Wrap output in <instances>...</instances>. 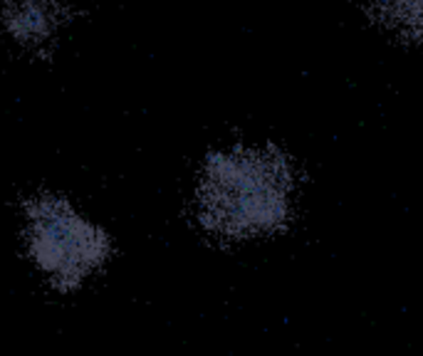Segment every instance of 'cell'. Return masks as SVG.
<instances>
[{
    "label": "cell",
    "instance_id": "obj_3",
    "mask_svg": "<svg viewBox=\"0 0 423 356\" xmlns=\"http://www.w3.org/2000/svg\"><path fill=\"white\" fill-rule=\"evenodd\" d=\"M0 22L15 42L37 50L60 35L67 13L62 0H6Z\"/></svg>",
    "mask_w": 423,
    "mask_h": 356
},
{
    "label": "cell",
    "instance_id": "obj_4",
    "mask_svg": "<svg viewBox=\"0 0 423 356\" xmlns=\"http://www.w3.org/2000/svg\"><path fill=\"white\" fill-rule=\"evenodd\" d=\"M369 15L396 40L423 42V0H369Z\"/></svg>",
    "mask_w": 423,
    "mask_h": 356
},
{
    "label": "cell",
    "instance_id": "obj_1",
    "mask_svg": "<svg viewBox=\"0 0 423 356\" xmlns=\"http://www.w3.org/2000/svg\"><path fill=\"white\" fill-rule=\"evenodd\" d=\"M295 173L275 146H230L206 158L196 186L201 226L223 240H253L290 223Z\"/></svg>",
    "mask_w": 423,
    "mask_h": 356
},
{
    "label": "cell",
    "instance_id": "obj_2",
    "mask_svg": "<svg viewBox=\"0 0 423 356\" xmlns=\"http://www.w3.org/2000/svg\"><path fill=\"white\" fill-rule=\"evenodd\" d=\"M25 215L32 260L60 292L77 289L109 257L107 233L79 215L69 200L35 196L25 203Z\"/></svg>",
    "mask_w": 423,
    "mask_h": 356
}]
</instances>
